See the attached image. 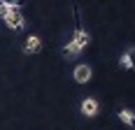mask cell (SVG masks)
Here are the masks:
<instances>
[{"label": "cell", "instance_id": "6da1fadb", "mask_svg": "<svg viewBox=\"0 0 135 130\" xmlns=\"http://www.w3.org/2000/svg\"><path fill=\"white\" fill-rule=\"evenodd\" d=\"M5 26L9 28V30H23V26H26V19H23V14H21V9H14V12H9L5 19Z\"/></svg>", "mask_w": 135, "mask_h": 130}, {"label": "cell", "instance_id": "7a4b0ae2", "mask_svg": "<svg viewBox=\"0 0 135 130\" xmlns=\"http://www.w3.org/2000/svg\"><path fill=\"white\" fill-rule=\"evenodd\" d=\"M70 42H72L79 51H84V49L89 47V42H91V35H89V33H86V30L77 23V26H75V35H72V39H70Z\"/></svg>", "mask_w": 135, "mask_h": 130}, {"label": "cell", "instance_id": "3957f363", "mask_svg": "<svg viewBox=\"0 0 135 130\" xmlns=\"http://www.w3.org/2000/svg\"><path fill=\"white\" fill-rule=\"evenodd\" d=\"M79 109H81V114H84L86 118H93L95 114H98V109H100V104H98V100H95V98H84Z\"/></svg>", "mask_w": 135, "mask_h": 130}, {"label": "cell", "instance_id": "277c9868", "mask_svg": "<svg viewBox=\"0 0 135 130\" xmlns=\"http://www.w3.org/2000/svg\"><path fill=\"white\" fill-rule=\"evenodd\" d=\"M91 74H93V72H91V67H89L86 63L77 65V67H75V72H72V77H75L77 84H89V81H91Z\"/></svg>", "mask_w": 135, "mask_h": 130}, {"label": "cell", "instance_id": "5b68a950", "mask_svg": "<svg viewBox=\"0 0 135 130\" xmlns=\"http://www.w3.org/2000/svg\"><path fill=\"white\" fill-rule=\"evenodd\" d=\"M23 51H26V53L42 51V39H40V35H30V37L26 39V44H23Z\"/></svg>", "mask_w": 135, "mask_h": 130}, {"label": "cell", "instance_id": "8992f818", "mask_svg": "<svg viewBox=\"0 0 135 130\" xmlns=\"http://www.w3.org/2000/svg\"><path fill=\"white\" fill-rule=\"evenodd\" d=\"M119 65H121L123 70H135V47H131V49L121 56Z\"/></svg>", "mask_w": 135, "mask_h": 130}, {"label": "cell", "instance_id": "52a82bcc", "mask_svg": "<svg viewBox=\"0 0 135 130\" xmlns=\"http://www.w3.org/2000/svg\"><path fill=\"white\" fill-rule=\"evenodd\" d=\"M119 121L121 123H126V126H131V128H135V114L131 112V109H119Z\"/></svg>", "mask_w": 135, "mask_h": 130}]
</instances>
